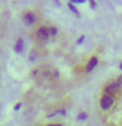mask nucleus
Listing matches in <instances>:
<instances>
[{
  "mask_svg": "<svg viewBox=\"0 0 122 126\" xmlns=\"http://www.w3.org/2000/svg\"><path fill=\"white\" fill-rule=\"evenodd\" d=\"M113 104H114V98H113V96H109V94H104V96L101 97V101H100L101 109L108 110V109H110V108L113 106Z\"/></svg>",
  "mask_w": 122,
  "mask_h": 126,
  "instance_id": "1",
  "label": "nucleus"
},
{
  "mask_svg": "<svg viewBox=\"0 0 122 126\" xmlns=\"http://www.w3.org/2000/svg\"><path fill=\"white\" fill-rule=\"evenodd\" d=\"M117 92H120L118 85H117V81H110V83L106 84V87H105V94L113 96V94H116Z\"/></svg>",
  "mask_w": 122,
  "mask_h": 126,
  "instance_id": "2",
  "label": "nucleus"
},
{
  "mask_svg": "<svg viewBox=\"0 0 122 126\" xmlns=\"http://www.w3.org/2000/svg\"><path fill=\"white\" fill-rule=\"evenodd\" d=\"M37 34H38V37L43 39V41H47L50 37V34H49V28H45V26H42V28H39L38 32H37Z\"/></svg>",
  "mask_w": 122,
  "mask_h": 126,
  "instance_id": "3",
  "label": "nucleus"
},
{
  "mask_svg": "<svg viewBox=\"0 0 122 126\" xmlns=\"http://www.w3.org/2000/svg\"><path fill=\"white\" fill-rule=\"evenodd\" d=\"M24 22L26 25H31V24L35 22V15L31 13V12H28L26 15H24Z\"/></svg>",
  "mask_w": 122,
  "mask_h": 126,
  "instance_id": "4",
  "label": "nucleus"
},
{
  "mask_svg": "<svg viewBox=\"0 0 122 126\" xmlns=\"http://www.w3.org/2000/svg\"><path fill=\"white\" fill-rule=\"evenodd\" d=\"M97 62H98V61H97L96 57H92V58H91L89 62H88V64H87V68H85L87 72H91V71H92L94 67L97 66Z\"/></svg>",
  "mask_w": 122,
  "mask_h": 126,
  "instance_id": "5",
  "label": "nucleus"
},
{
  "mask_svg": "<svg viewBox=\"0 0 122 126\" xmlns=\"http://www.w3.org/2000/svg\"><path fill=\"white\" fill-rule=\"evenodd\" d=\"M22 50H24V41L21 38L20 39H17V41H16V45H15V51L17 54H21L22 53Z\"/></svg>",
  "mask_w": 122,
  "mask_h": 126,
  "instance_id": "6",
  "label": "nucleus"
},
{
  "mask_svg": "<svg viewBox=\"0 0 122 126\" xmlns=\"http://www.w3.org/2000/svg\"><path fill=\"white\" fill-rule=\"evenodd\" d=\"M68 8L71 9V12H72V13H75L76 16H79V11L76 9V7H75L74 4H72V3H68Z\"/></svg>",
  "mask_w": 122,
  "mask_h": 126,
  "instance_id": "7",
  "label": "nucleus"
},
{
  "mask_svg": "<svg viewBox=\"0 0 122 126\" xmlns=\"http://www.w3.org/2000/svg\"><path fill=\"white\" fill-rule=\"evenodd\" d=\"M49 34L50 35H57L58 34V29H57V28H54V26L49 28Z\"/></svg>",
  "mask_w": 122,
  "mask_h": 126,
  "instance_id": "8",
  "label": "nucleus"
},
{
  "mask_svg": "<svg viewBox=\"0 0 122 126\" xmlns=\"http://www.w3.org/2000/svg\"><path fill=\"white\" fill-rule=\"evenodd\" d=\"M117 85H118V89H120L121 92H122V75L117 79Z\"/></svg>",
  "mask_w": 122,
  "mask_h": 126,
  "instance_id": "9",
  "label": "nucleus"
},
{
  "mask_svg": "<svg viewBox=\"0 0 122 126\" xmlns=\"http://www.w3.org/2000/svg\"><path fill=\"white\" fill-rule=\"evenodd\" d=\"M35 57H37V54H35V51H30L29 61H30V62H34V61H35Z\"/></svg>",
  "mask_w": 122,
  "mask_h": 126,
  "instance_id": "10",
  "label": "nucleus"
},
{
  "mask_svg": "<svg viewBox=\"0 0 122 126\" xmlns=\"http://www.w3.org/2000/svg\"><path fill=\"white\" fill-rule=\"evenodd\" d=\"M77 120H81V121L87 120V113H84V112L79 113V116H77Z\"/></svg>",
  "mask_w": 122,
  "mask_h": 126,
  "instance_id": "11",
  "label": "nucleus"
},
{
  "mask_svg": "<svg viewBox=\"0 0 122 126\" xmlns=\"http://www.w3.org/2000/svg\"><path fill=\"white\" fill-rule=\"evenodd\" d=\"M21 105H22L21 102H17V104L15 105V110H16V112H17V110H20V108H21Z\"/></svg>",
  "mask_w": 122,
  "mask_h": 126,
  "instance_id": "12",
  "label": "nucleus"
},
{
  "mask_svg": "<svg viewBox=\"0 0 122 126\" xmlns=\"http://www.w3.org/2000/svg\"><path fill=\"white\" fill-rule=\"evenodd\" d=\"M84 39H85V37H84V35H81V37L77 39V45H80V43H83V41H84Z\"/></svg>",
  "mask_w": 122,
  "mask_h": 126,
  "instance_id": "13",
  "label": "nucleus"
},
{
  "mask_svg": "<svg viewBox=\"0 0 122 126\" xmlns=\"http://www.w3.org/2000/svg\"><path fill=\"white\" fill-rule=\"evenodd\" d=\"M89 3H91V7L94 9V8H96V3H94V1H89Z\"/></svg>",
  "mask_w": 122,
  "mask_h": 126,
  "instance_id": "14",
  "label": "nucleus"
},
{
  "mask_svg": "<svg viewBox=\"0 0 122 126\" xmlns=\"http://www.w3.org/2000/svg\"><path fill=\"white\" fill-rule=\"evenodd\" d=\"M47 126H62V125H47Z\"/></svg>",
  "mask_w": 122,
  "mask_h": 126,
  "instance_id": "15",
  "label": "nucleus"
},
{
  "mask_svg": "<svg viewBox=\"0 0 122 126\" xmlns=\"http://www.w3.org/2000/svg\"><path fill=\"white\" fill-rule=\"evenodd\" d=\"M120 68L122 70V62H121V64H120Z\"/></svg>",
  "mask_w": 122,
  "mask_h": 126,
  "instance_id": "16",
  "label": "nucleus"
}]
</instances>
